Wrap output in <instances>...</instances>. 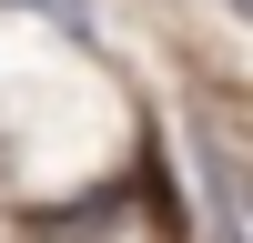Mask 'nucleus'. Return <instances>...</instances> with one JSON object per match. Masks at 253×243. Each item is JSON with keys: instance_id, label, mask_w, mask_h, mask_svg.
Returning a JSON list of instances; mask_svg holds the SVG:
<instances>
[{"instance_id": "f257e3e1", "label": "nucleus", "mask_w": 253, "mask_h": 243, "mask_svg": "<svg viewBox=\"0 0 253 243\" xmlns=\"http://www.w3.org/2000/svg\"><path fill=\"white\" fill-rule=\"evenodd\" d=\"M31 10H51V20H81V0H31Z\"/></svg>"}]
</instances>
